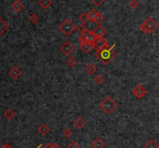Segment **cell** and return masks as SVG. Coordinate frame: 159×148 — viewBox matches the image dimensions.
I'll return each mask as SVG.
<instances>
[{"mask_svg":"<svg viewBox=\"0 0 159 148\" xmlns=\"http://www.w3.org/2000/svg\"><path fill=\"white\" fill-rule=\"evenodd\" d=\"M114 47H115V44H113L112 47L107 46L101 50H96V58L103 64L108 65L117 56V52L113 50Z\"/></svg>","mask_w":159,"mask_h":148,"instance_id":"6da1fadb","label":"cell"},{"mask_svg":"<svg viewBox=\"0 0 159 148\" xmlns=\"http://www.w3.org/2000/svg\"><path fill=\"white\" fill-rule=\"evenodd\" d=\"M158 27V24L157 22L152 17L148 16L140 25V30L144 33L152 34L155 31H156Z\"/></svg>","mask_w":159,"mask_h":148,"instance_id":"7a4b0ae2","label":"cell"},{"mask_svg":"<svg viewBox=\"0 0 159 148\" xmlns=\"http://www.w3.org/2000/svg\"><path fill=\"white\" fill-rule=\"evenodd\" d=\"M117 103L110 96H106L100 103V108L106 115H110L117 108Z\"/></svg>","mask_w":159,"mask_h":148,"instance_id":"3957f363","label":"cell"},{"mask_svg":"<svg viewBox=\"0 0 159 148\" xmlns=\"http://www.w3.org/2000/svg\"><path fill=\"white\" fill-rule=\"evenodd\" d=\"M75 29H77V27H75V24L68 19H65V21L62 22L59 26V30L62 31V33H63L66 37L70 36V35L75 30Z\"/></svg>","mask_w":159,"mask_h":148,"instance_id":"277c9868","label":"cell"},{"mask_svg":"<svg viewBox=\"0 0 159 148\" xmlns=\"http://www.w3.org/2000/svg\"><path fill=\"white\" fill-rule=\"evenodd\" d=\"M132 92L134 95V96L140 99V98H143L147 94V89L142 85L138 84L133 89Z\"/></svg>","mask_w":159,"mask_h":148,"instance_id":"5b68a950","label":"cell"},{"mask_svg":"<svg viewBox=\"0 0 159 148\" xmlns=\"http://www.w3.org/2000/svg\"><path fill=\"white\" fill-rule=\"evenodd\" d=\"M60 50H62V52L65 55L69 56L71 53L74 52V50H75V47L73 46L71 42L66 41V42L64 43L61 46Z\"/></svg>","mask_w":159,"mask_h":148,"instance_id":"8992f818","label":"cell"},{"mask_svg":"<svg viewBox=\"0 0 159 148\" xmlns=\"http://www.w3.org/2000/svg\"><path fill=\"white\" fill-rule=\"evenodd\" d=\"M93 46L96 50H101L104 47H106L109 45H108L106 40L104 37H97V39L93 43Z\"/></svg>","mask_w":159,"mask_h":148,"instance_id":"52a82bcc","label":"cell"},{"mask_svg":"<svg viewBox=\"0 0 159 148\" xmlns=\"http://www.w3.org/2000/svg\"><path fill=\"white\" fill-rule=\"evenodd\" d=\"M9 75H10V76L12 78L16 80V79L21 77V75H23V72H22V71L19 69V67H16V66H14V67H13L10 70Z\"/></svg>","mask_w":159,"mask_h":148,"instance_id":"ba28073f","label":"cell"},{"mask_svg":"<svg viewBox=\"0 0 159 148\" xmlns=\"http://www.w3.org/2000/svg\"><path fill=\"white\" fill-rule=\"evenodd\" d=\"M80 48H81V50H82L84 53H85V54H88V53H89L90 51H92L93 49H95L93 44H90V43L87 42V41L83 42V43H81Z\"/></svg>","mask_w":159,"mask_h":148,"instance_id":"9c48e42d","label":"cell"},{"mask_svg":"<svg viewBox=\"0 0 159 148\" xmlns=\"http://www.w3.org/2000/svg\"><path fill=\"white\" fill-rule=\"evenodd\" d=\"M11 7L12 10H13L14 12L19 13L24 8V5L20 0H16L15 2H13V4L11 5Z\"/></svg>","mask_w":159,"mask_h":148,"instance_id":"30bf717a","label":"cell"},{"mask_svg":"<svg viewBox=\"0 0 159 148\" xmlns=\"http://www.w3.org/2000/svg\"><path fill=\"white\" fill-rule=\"evenodd\" d=\"M85 26L86 27L87 31L93 33L95 30L98 27L99 24H98L97 23H96L94 20H91V19H89L86 23H85Z\"/></svg>","mask_w":159,"mask_h":148,"instance_id":"8fae6325","label":"cell"},{"mask_svg":"<svg viewBox=\"0 0 159 148\" xmlns=\"http://www.w3.org/2000/svg\"><path fill=\"white\" fill-rule=\"evenodd\" d=\"M74 125L79 130H82L86 126V122H85V120L82 116H80V117L77 118L75 121H74Z\"/></svg>","mask_w":159,"mask_h":148,"instance_id":"7c38bea8","label":"cell"},{"mask_svg":"<svg viewBox=\"0 0 159 148\" xmlns=\"http://www.w3.org/2000/svg\"><path fill=\"white\" fill-rule=\"evenodd\" d=\"M91 146L92 148H104L106 147V144L102 139L96 138L91 143Z\"/></svg>","mask_w":159,"mask_h":148,"instance_id":"4fadbf2b","label":"cell"},{"mask_svg":"<svg viewBox=\"0 0 159 148\" xmlns=\"http://www.w3.org/2000/svg\"><path fill=\"white\" fill-rule=\"evenodd\" d=\"M37 132L42 136H46L50 132V127L47 126L45 123H42L40 127L37 128Z\"/></svg>","mask_w":159,"mask_h":148,"instance_id":"5bb4252c","label":"cell"},{"mask_svg":"<svg viewBox=\"0 0 159 148\" xmlns=\"http://www.w3.org/2000/svg\"><path fill=\"white\" fill-rule=\"evenodd\" d=\"M96 37H103L106 34V30L105 28L102 27V26L99 25L98 27L93 32Z\"/></svg>","mask_w":159,"mask_h":148,"instance_id":"9a60e30c","label":"cell"},{"mask_svg":"<svg viewBox=\"0 0 159 148\" xmlns=\"http://www.w3.org/2000/svg\"><path fill=\"white\" fill-rule=\"evenodd\" d=\"M84 36L85 37V40H86L87 42L92 44H93V43H94L95 41L97 39V37H96V35H95L94 33H92V32H88V31H87L86 33H85Z\"/></svg>","mask_w":159,"mask_h":148,"instance_id":"2e32d148","label":"cell"},{"mask_svg":"<svg viewBox=\"0 0 159 148\" xmlns=\"http://www.w3.org/2000/svg\"><path fill=\"white\" fill-rule=\"evenodd\" d=\"M96 71H97V67H96V64H94L93 63H90L85 67V71H86L88 75H94L96 72Z\"/></svg>","mask_w":159,"mask_h":148,"instance_id":"e0dca14e","label":"cell"},{"mask_svg":"<svg viewBox=\"0 0 159 148\" xmlns=\"http://www.w3.org/2000/svg\"><path fill=\"white\" fill-rule=\"evenodd\" d=\"M143 148H159V144L155 140L151 139L144 145Z\"/></svg>","mask_w":159,"mask_h":148,"instance_id":"ac0fdd59","label":"cell"},{"mask_svg":"<svg viewBox=\"0 0 159 148\" xmlns=\"http://www.w3.org/2000/svg\"><path fill=\"white\" fill-rule=\"evenodd\" d=\"M8 28H9L8 23L6 21H4L2 17H0V36H2Z\"/></svg>","mask_w":159,"mask_h":148,"instance_id":"d6986e66","label":"cell"},{"mask_svg":"<svg viewBox=\"0 0 159 148\" xmlns=\"http://www.w3.org/2000/svg\"><path fill=\"white\" fill-rule=\"evenodd\" d=\"M51 0H39V5L43 10H47L48 8L51 6Z\"/></svg>","mask_w":159,"mask_h":148,"instance_id":"ffe728a7","label":"cell"},{"mask_svg":"<svg viewBox=\"0 0 159 148\" xmlns=\"http://www.w3.org/2000/svg\"><path fill=\"white\" fill-rule=\"evenodd\" d=\"M4 117L7 119H12L15 116V112L11 109H8L7 110L4 112Z\"/></svg>","mask_w":159,"mask_h":148,"instance_id":"44dd1931","label":"cell"},{"mask_svg":"<svg viewBox=\"0 0 159 148\" xmlns=\"http://www.w3.org/2000/svg\"><path fill=\"white\" fill-rule=\"evenodd\" d=\"M79 20L81 21V23H82V24H85V23H86L89 20V17H88V13H84L82 15L79 16Z\"/></svg>","mask_w":159,"mask_h":148,"instance_id":"7402d4cb","label":"cell"},{"mask_svg":"<svg viewBox=\"0 0 159 148\" xmlns=\"http://www.w3.org/2000/svg\"><path fill=\"white\" fill-rule=\"evenodd\" d=\"M66 63H67L68 65H69L70 67H74L77 64L78 61H77V60L75 59V58H73V57H69L68 58V60L66 61Z\"/></svg>","mask_w":159,"mask_h":148,"instance_id":"603a6c76","label":"cell"},{"mask_svg":"<svg viewBox=\"0 0 159 148\" xmlns=\"http://www.w3.org/2000/svg\"><path fill=\"white\" fill-rule=\"evenodd\" d=\"M39 20H40V18L36 13H33L30 16V21L32 23H33V24H36V23H38Z\"/></svg>","mask_w":159,"mask_h":148,"instance_id":"cb8c5ba5","label":"cell"},{"mask_svg":"<svg viewBox=\"0 0 159 148\" xmlns=\"http://www.w3.org/2000/svg\"><path fill=\"white\" fill-rule=\"evenodd\" d=\"M98 13H99V12L96 11V10H91L88 13V17H89V19H91V20H94V19H96V16L98 15Z\"/></svg>","mask_w":159,"mask_h":148,"instance_id":"d4e9b609","label":"cell"},{"mask_svg":"<svg viewBox=\"0 0 159 148\" xmlns=\"http://www.w3.org/2000/svg\"><path fill=\"white\" fill-rule=\"evenodd\" d=\"M103 81H104L103 76L102 75H98L94 78V81L96 82V84H97V85H101L102 83L103 82Z\"/></svg>","mask_w":159,"mask_h":148,"instance_id":"484cf974","label":"cell"},{"mask_svg":"<svg viewBox=\"0 0 159 148\" xmlns=\"http://www.w3.org/2000/svg\"><path fill=\"white\" fill-rule=\"evenodd\" d=\"M104 19H105V17H104L102 15V14L100 13H98V15L96 16V19H94V21L96 22V23H97L98 24L100 25V23H101L103 21Z\"/></svg>","mask_w":159,"mask_h":148,"instance_id":"4316f807","label":"cell"},{"mask_svg":"<svg viewBox=\"0 0 159 148\" xmlns=\"http://www.w3.org/2000/svg\"><path fill=\"white\" fill-rule=\"evenodd\" d=\"M77 30H78L80 32L81 34H85V33L87 32L86 27H85V24H82H82H80L79 27H77Z\"/></svg>","mask_w":159,"mask_h":148,"instance_id":"83f0119b","label":"cell"},{"mask_svg":"<svg viewBox=\"0 0 159 148\" xmlns=\"http://www.w3.org/2000/svg\"><path fill=\"white\" fill-rule=\"evenodd\" d=\"M62 134H63L66 138H69V137H71V136H72L73 133L72 131L71 130V129L68 128V129H65V130L62 132Z\"/></svg>","mask_w":159,"mask_h":148,"instance_id":"f1b7e54d","label":"cell"},{"mask_svg":"<svg viewBox=\"0 0 159 148\" xmlns=\"http://www.w3.org/2000/svg\"><path fill=\"white\" fill-rule=\"evenodd\" d=\"M139 4L140 3H139L137 0H131V1L129 2V6L132 8V9L135 10V9H137V8L139 6Z\"/></svg>","mask_w":159,"mask_h":148,"instance_id":"f546056e","label":"cell"},{"mask_svg":"<svg viewBox=\"0 0 159 148\" xmlns=\"http://www.w3.org/2000/svg\"><path fill=\"white\" fill-rule=\"evenodd\" d=\"M67 148H79V146L75 141H72V142H71L68 145Z\"/></svg>","mask_w":159,"mask_h":148,"instance_id":"4dcf8cb0","label":"cell"},{"mask_svg":"<svg viewBox=\"0 0 159 148\" xmlns=\"http://www.w3.org/2000/svg\"><path fill=\"white\" fill-rule=\"evenodd\" d=\"M90 1L92 3H94L96 6H100L105 2V0H90Z\"/></svg>","mask_w":159,"mask_h":148,"instance_id":"1f68e13d","label":"cell"},{"mask_svg":"<svg viewBox=\"0 0 159 148\" xmlns=\"http://www.w3.org/2000/svg\"><path fill=\"white\" fill-rule=\"evenodd\" d=\"M52 148H63V147H62L60 144L55 143V144H53V147H52Z\"/></svg>","mask_w":159,"mask_h":148,"instance_id":"d6a6232c","label":"cell"},{"mask_svg":"<svg viewBox=\"0 0 159 148\" xmlns=\"http://www.w3.org/2000/svg\"><path fill=\"white\" fill-rule=\"evenodd\" d=\"M52 147H53V144L48 143V144H47L44 147V148H52Z\"/></svg>","mask_w":159,"mask_h":148,"instance_id":"836d02e7","label":"cell"},{"mask_svg":"<svg viewBox=\"0 0 159 148\" xmlns=\"http://www.w3.org/2000/svg\"><path fill=\"white\" fill-rule=\"evenodd\" d=\"M1 148H13V147H12L10 144H4Z\"/></svg>","mask_w":159,"mask_h":148,"instance_id":"e575fe53","label":"cell"},{"mask_svg":"<svg viewBox=\"0 0 159 148\" xmlns=\"http://www.w3.org/2000/svg\"><path fill=\"white\" fill-rule=\"evenodd\" d=\"M36 148H37V147H36Z\"/></svg>","mask_w":159,"mask_h":148,"instance_id":"d590c367","label":"cell"}]
</instances>
